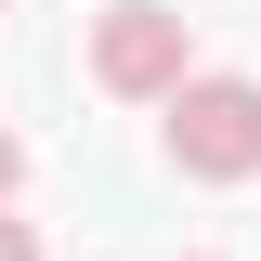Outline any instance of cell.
I'll return each mask as SVG.
<instances>
[{
  "label": "cell",
  "instance_id": "cell-4",
  "mask_svg": "<svg viewBox=\"0 0 261 261\" xmlns=\"http://www.w3.org/2000/svg\"><path fill=\"white\" fill-rule=\"evenodd\" d=\"M0 183H13V144H0Z\"/></svg>",
  "mask_w": 261,
  "mask_h": 261
},
{
  "label": "cell",
  "instance_id": "cell-2",
  "mask_svg": "<svg viewBox=\"0 0 261 261\" xmlns=\"http://www.w3.org/2000/svg\"><path fill=\"white\" fill-rule=\"evenodd\" d=\"M170 65H183V27H170L157 0H118V13H105V79L144 92V79H170Z\"/></svg>",
  "mask_w": 261,
  "mask_h": 261
},
{
  "label": "cell",
  "instance_id": "cell-3",
  "mask_svg": "<svg viewBox=\"0 0 261 261\" xmlns=\"http://www.w3.org/2000/svg\"><path fill=\"white\" fill-rule=\"evenodd\" d=\"M0 261H39V248H27V222H0Z\"/></svg>",
  "mask_w": 261,
  "mask_h": 261
},
{
  "label": "cell",
  "instance_id": "cell-1",
  "mask_svg": "<svg viewBox=\"0 0 261 261\" xmlns=\"http://www.w3.org/2000/svg\"><path fill=\"white\" fill-rule=\"evenodd\" d=\"M170 157H183V170H209V183L261 170V92H248V79H209V92H183V118H170Z\"/></svg>",
  "mask_w": 261,
  "mask_h": 261
}]
</instances>
